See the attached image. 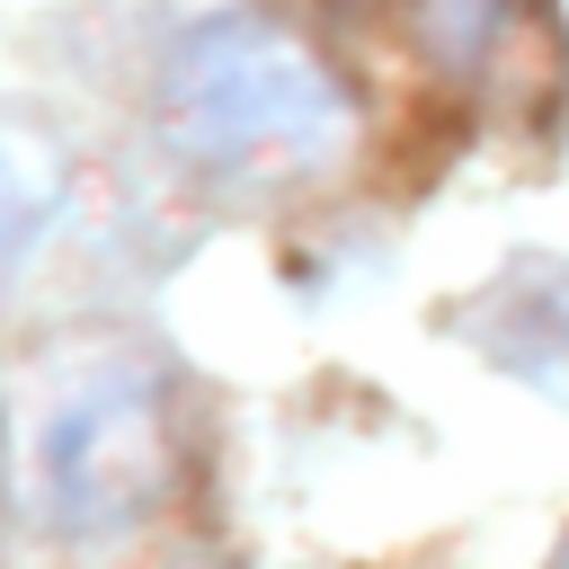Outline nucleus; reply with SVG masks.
<instances>
[{
	"label": "nucleus",
	"mask_w": 569,
	"mask_h": 569,
	"mask_svg": "<svg viewBox=\"0 0 569 569\" xmlns=\"http://www.w3.org/2000/svg\"><path fill=\"white\" fill-rule=\"evenodd\" d=\"M160 124H169V151L213 178H276V169L338 160L347 98L293 36L258 18H213L169 53Z\"/></svg>",
	"instance_id": "1"
},
{
	"label": "nucleus",
	"mask_w": 569,
	"mask_h": 569,
	"mask_svg": "<svg viewBox=\"0 0 569 569\" xmlns=\"http://www.w3.org/2000/svg\"><path fill=\"white\" fill-rule=\"evenodd\" d=\"M169 400L142 356H89L53 373V391L27 418V489L53 533L116 542L160 516L169 498Z\"/></svg>",
	"instance_id": "2"
},
{
	"label": "nucleus",
	"mask_w": 569,
	"mask_h": 569,
	"mask_svg": "<svg viewBox=\"0 0 569 569\" xmlns=\"http://www.w3.org/2000/svg\"><path fill=\"white\" fill-rule=\"evenodd\" d=\"M462 338L498 373H516L525 391H542V400L569 409V258H516L462 311Z\"/></svg>",
	"instance_id": "3"
},
{
	"label": "nucleus",
	"mask_w": 569,
	"mask_h": 569,
	"mask_svg": "<svg viewBox=\"0 0 569 569\" xmlns=\"http://www.w3.org/2000/svg\"><path fill=\"white\" fill-rule=\"evenodd\" d=\"M53 204H62V160H53V142L0 124V284L27 267V249H36L44 222H53Z\"/></svg>",
	"instance_id": "4"
}]
</instances>
